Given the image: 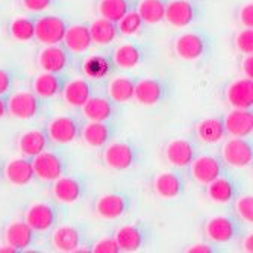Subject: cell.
Masks as SVG:
<instances>
[{
  "mask_svg": "<svg viewBox=\"0 0 253 253\" xmlns=\"http://www.w3.org/2000/svg\"><path fill=\"white\" fill-rule=\"evenodd\" d=\"M53 0H21V5L25 9L32 12H41L52 5Z\"/></svg>",
  "mask_w": 253,
  "mask_h": 253,
  "instance_id": "obj_43",
  "label": "cell"
},
{
  "mask_svg": "<svg viewBox=\"0 0 253 253\" xmlns=\"http://www.w3.org/2000/svg\"><path fill=\"white\" fill-rule=\"evenodd\" d=\"M133 88L135 84L125 76L114 78L108 85V94L114 102L126 103L133 99Z\"/></svg>",
  "mask_w": 253,
  "mask_h": 253,
  "instance_id": "obj_33",
  "label": "cell"
},
{
  "mask_svg": "<svg viewBox=\"0 0 253 253\" xmlns=\"http://www.w3.org/2000/svg\"><path fill=\"white\" fill-rule=\"evenodd\" d=\"M31 163H32L35 176L45 182H53L58 177H61L64 173V164L61 158L52 152L42 150L41 153L34 156Z\"/></svg>",
  "mask_w": 253,
  "mask_h": 253,
  "instance_id": "obj_4",
  "label": "cell"
},
{
  "mask_svg": "<svg viewBox=\"0 0 253 253\" xmlns=\"http://www.w3.org/2000/svg\"><path fill=\"white\" fill-rule=\"evenodd\" d=\"M5 241L17 250L28 249L34 241V231L26 224V221H14L5 229Z\"/></svg>",
  "mask_w": 253,
  "mask_h": 253,
  "instance_id": "obj_18",
  "label": "cell"
},
{
  "mask_svg": "<svg viewBox=\"0 0 253 253\" xmlns=\"http://www.w3.org/2000/svg\"><path fill=\"white\" fill-rule=\"evenodd\" d=\"M111 132L105 122H89L82 129V140L89 147H102L109 141Z\"/></svg>",
  "mask_w": 253,
  "mask_h": 253,
  "instance_id": "obj_30",
  "label": "cell"
},
{
  "mask_svg": "<svg viewBox=\"0 0 253 253\" xmlns=\"http://www.w3.org/2000/svg\"><path fill=\"white\" fill-rule=\"evenodd\" d=\"M8 114L18 120H31L40 111V100L35 93L18 91L12 94L6 102Z\"/></svg>",
  "mask_w": 253,
  "mask_h": 253,
  "instance_id": "obj_2",
  "label": "cell"
},
{
  "mask_svg": "<svg viewBox=\"0 0 253 253\" xmlns=\"http://www.w3.org/2000/svg\"><path fill=\"white\" fill-rule=\"evenodd\" d=\"M15 252H18V250H17V249H14V247H12V246H9V244L0 247V253H15Z\"/></svg>",
  "mask_w": 253,
  "mask_h": 253,
  "instance_id": "obj_50",
  "label": "cell"
},
{
  "mask_svg": "<svg viewBox=\"0 0 253 253\" xmlns=\"http://www.w3.org/2000/svg\"><path fill=\"white\" fill-rule=\"evenodd\" d=\"M52 244L59 252H75L81 246V234L73 226H61L52 235Z\"/></svg>",
  "mask_w": 253,
  "mask_h": 253,
  "instance_id": "obj_27",
  "label": "cell"
},
{
  "mask_svg": "<svg viewBox=\"0 0 253 253\" xmlns=\"http://www.w3.org/2000/svg\"><path fill=\"white\" fill-rule=\"evenodd\" d=\"M205 231H206V235H208L212 241L227 243L235 237V224L229 217L217 215V217H212L208 220Z\"/></svg>",
  "mask_w": 253,
  "mask_h": 253,
  "instance_id": "obj_19",
  "label": "cell"
},
{
  "mask_svg": "<svg viewBox=\"0 0 253 253\" xmlns=\"http://www.w3.org/2000/svg\"><path fill=\"white\" fill-rule=\"evenodd\" d=\"M243 247H244V250H246V252H249V253H252V252H253V235H247V237L244 238V241H243Z\"/></svg>",
  "mask_w": 253,
  "mask_h": 253,
  "instance_id": "obj_48",
  "label": "cell"
},
{
  "mask_svg": "<svg viewBox=\"0 0 253 253\" xmlns=\"http://www.w3.org/2000/svg\"><path fill=\"white\" fill-rule=\"evenodd\" d=\"M226 99L232 108L250 109L253 105V82L249 78L237 79L226 88Z\"/></svg>",
  "mask_w": 253,
  "mask_h": 253,
  "instance_id": "obj_8",
  "label": "cell"
},
{
  "mask_svg": "<svg viewBox=\"0 0 253 253\" xmlns=\"http://www.w3.org/2000/svg\"><path fill=\"white\" fill-rule=\"evenodd\" d=\"M89 31V37H91V41L99 44V45H106V44H111L114 40L117 37V23H114L108 18H97L94 20L93 23L89 25L88 28Z\"/></svg>",
  "mask_w": 253,
  "mask_h": 253,
  "instance_id": "obj_23",
  "label": "cell"
},
{
  "mask_svg": "<svg viewBox=\"0 0 253 253\" xmlns=\"http://www.w3.org/2000/svg\"><path fill=\"white\" fill-rule=\"evenodd\" d=\"M235 47L244 55H252V52H253V31H252V28H244L243 31H240L237 34Z\"/></svg>",
  "mask_w": 253,
  "mask_h": 253,
  "instance_id": "obj_40",
  "label": "cell"
},
{
  "mask_svg": "<svg viewBox=\"0 0 253 253\" xmlns=\"http://www.w3.org/2000/svg\"><path fill=\"white\" fill-rule=\"evenodd\" d=\"M53 197L61 202V203H75L79 200L81 194H82V187L81 183L73 179V177H58L56 180H53Z\"/></svg>",
  "mask_w": 253,
  "mask_h": 253,
  "instance_id": "obj_21",
  "label": "cell"
},
{
  "mask_svg": "<svg viewBox=\"0 0 253 253\" xmlns=\"http://www.w3.org/2000/svg\"><path fill=\"white\" fill-rule=\"evenodd\" d=\"M206 193H208V197L215 203H229L234 199L235 187L229 179L218 176L217 179L208 183Z\"/></svg>",
  "mask_w": 253,
  "mask_h": 253,
  "instance_id": "obj_32",
  "label": "cell"
},
{
  "mask_svg": "<svg viewBox=\"0 0 253 253\" xmlns=\"http://www.w3.org/2000/svg\"><path fill=\"white\" fill-rule=\"evenodd\" d=\"M62 42L65 44V47L73 53H84L89 49V45L93 44L88 26H84V25H75V26L67 28Z\"/></svg>",
  "mask_w": 253,
  "mask_h": 253,
  "instance_id": "obj_20",
  "label": "cell"
},
{
  "mask_svg": "<svg viewBox=\"0 0 253 253\" xmlns=\"http://www.w3.org/2000/svg\"><path fill=\"white\" fill-rule=\"evenodd\" d=\"M153 190L161 199H174L182 193V180L174 173H159L153 180Z\"/></svg>",
  "mask_w": 253,
  "mask_h": 253,
  "instance_id": "obj_24",
  "label": "cell"
},
{
  "mask_svg": "<svg viewBox=\"0 0 253 253\" xmlns=\"http://www.w3.org/2000/svg\"><path fill=\"white\" fill-rule=\"evenodd\" d=\"M166 159L174 167H187L194 159V147L187 140H173L164 150Z\"/></svg>",
  "mask_w": 253,
  "mask_h": 253,
  "instance_id": "obj_16",
  "label": "cell"
},
{
  "mask_svg": "<svg viewBox=\"0 0 253 253\" xmlns=\"http://www.w3.org/2000/svg\"><path fill=\"white\" fill-rule=\"evenodd\" d=\"M194 17L196 9L188 0H171L166 5L164 20L174 28H185L191 25Z\"/></svg>",
  "mask_w": 253,
  "mask_h": 253,
  "instance_id": "obj_9",
  "label": "cell"
},
{
  "mask_svg": "<svg viewBox=\"0 0 253 253\" xmlns=\"http://www.w3.org/2000/svg\"><path fill=\"white\" fill-rule=\"evenodd\" d=\"M196 133L200 138V141L206 144H215L223 140L226 130H224V125L221 119L211 117V119H205L197 123Z\"/></svg>",
  "mask_w": 253,
  "mask_h": 253,
  "instance_id": "obj_25",
  "label": "cell"
},
{
  "mask_svg": "<svg viewBox=\"0 0 253 253\" xmlns=\"http://www.w3.org/2000/svg\"><path fill=\"white\" fill-rule=\"evenodd\" d=\"M84 75L89 79H102L111 72V62L100 55H91L84 61Z\"/></svg>",
  "mask_w": 253,
  "mask_h": 253,
  "instance_id": "obj_35",
  "label": "cell"
},
{
  "mask_svg": "<svg viewBox=\"0 0 253 253\" xmlns=\"http://www.w3.org/2000/svg\"><path fill=\"white\" fill-rule=\"evenodd\" d=\"M93 252L94 253H119L120 247H119L116 238H103L94 244Z\"/></svg>",
  "mask_w": 253,
  "mask_h": 253,
  "instance_id": "obj_42",
  "label": "cell"
},
{
  "mask_svg": "<svg viewBox=\"0 0 253 253\" xmlns=\"http://www.w3.org/2000/svg\"><path fill=\"white\" fill-rule=\"evenodd\" d=\"M47 146V136L41 130H28L18 138V150L23 156L34 158Z\"/></svg>",
  "mask_w": 253,
  "mask_h": 253,
  "instance_id": "obj_26",
  "label": "cell"
},
{
  "mask_svg": "<svg viewBox=\"0 0 253 253\" xmlns=\"http://www.w3.org/2000/svg\"><path fill=\"white\" fill-rule=\"evenodd\" d=\"M68 56L65 53V49L59 47L58 44H50L40 52L38 55V65L42 72L49 73H59L67 67Z\"/></svg>",
  "mask_w": 253,
  "mask_h": 253,
  "instance_id": "obj_14",
  "label": "cell"
},
{
  "mask_svg": "<svg viewBox=\"0 0 253 253\" xmlns=\"http://www.w3.org/2000/svg\"><path fill=\"white\" fill-rule=\"evenodd\" d=\"M47 133L52 141L58 144H68L75 141L79 133V127L75 119L72 117H56L47 126Z\"/></svg>",
  "mask_w": 253,
  "mask_h": 253,
  "instance_id": "obj_11",
  "label": "cell"
},
{
  "mask_svg": "<svg viewBox=\"0 0 253 253\" xmlns=\"http://www.w3.org/2000/svg\"><path fill=\"white\" fill-rule=\"evenodd\" d=\"M5 177L14 187H25L35 177L32 163L25 158H15L11 159L5 167Z\"/></svg>",
  "mask_w": 253,
  "mask_h": 253,
  "instance_id": "obj_13",
  "label": "cell"
},
{
  "mask_svg": "<svg viewBox=\"0 0 253 253\" xmlns=\"http://www.w3.org/2000/svg\"><path fill=\"white\" fill-rule=\"evenodd\" d=\"M81 108L84 117L89 122H106L112 116V105L103 97H89Z\"/></svg>",
  "mask_w": 253,
  "mask_h": 253,
  "instance_id": "obj_28",
  "label": "cell"
},
{
  "mask_svg": "<svg viewBox=\"0 0 253 253\" xmlns=\"http://www.w3.org/2000/svg\"><path fill=\"white\" fill-rule=\"evenodd\" d=\"M240 21L244 28H253V5L246 3L240 9Z\"/></svg>",
  "mask_w": 253,
  "mask_h": 253,
  "instance_id": "obj_44",
  "label": "cell"
},
{
  "mask_svg": "<svg viewBox=\"0 0 253 253\" xmlns=\"http://www.w3.org/2000/svg\"><path fill=\"white\" fill-rule=\"evenodd\" d=\"M221 156L227 166L235 167V169H244L252 164L253 149H252V144L246 141L244 138L232 136L231 140L224 143Z\"/></svg>",
  "mask_w": 253,
  "mask_h": 253,
  "instance_id": "obj_1",
  "label": "cell"
},
{
  "mask_svg": "<svg viewBox=\"0 0 253 253\" xmlns=\"http://www.w3.org/2000/svg\"><path fill=\"white\" fill-rule=\"evenodd\" d=\"M237 214L241 217L243 221L252 223L253 221V197L252 196H243L241 199L237 200Z\"/></svg>",
  "mask_w": 253,
  "mask_h": 253,
  "instance_id": "obj_41",
  "label": "cell"
},
{
  "mask_svg": "<svg viewBox=\"0 0 253 253\" xmlns=\"http://www.w3.org/2000/svg\"><path fill=\"white\" fill-rule=\"evenodd\" d=\"M96 212L103 220H117L126 212V200L120 194H105L96 202Z\"/></svg>",
  "mask_w": 253,
  "mask_h": 253,
  "instance_id": "obj_17",
  "label": "cell"
},
{
  "mask_svg": "<svg viewBox=\"0 0 253 253\" xmlns=\"http://www.w3.org/2000/svg\"><path fill=\"white\" fill-rule=\"evenodd\" d=\"M105 164L117 171L127 170L135 163V150L126 143H112L103 152Z\"/></svg>",
  "mask_w": 253,
  "mask_h": 253,
  "instance_id": "obj_5",
  "label": "cell"
},
{
  "mask_svg": "<svg viewBox=\"0 0 253 253\" xmlns=\"http://www.w3.org/2000/svg\"><path fill=\"white\" fill-rule=\"evenodd\" d=\"M34 93L38 97L42 99H50L56 94L61 93V81L56 76V73H49V72H44L41 75H38L34 81Z\"/></svg>",
  "mask_w": 253,
  "mask_h": 253,
  "instance_id": "obj_29",
  "label": "cell"
},
{
  "mask_svg": "<svg viewBox=\"0 0 253 253\" xmlns=\"http://www.w3.org/2000/svg\"><path fill=\"white\" fill-rule=\"evenodd\" d=\"M241 68H243V73L246 78H249V79L253 78V58H252V55H246V58L241 62Z\"/></svg>",
  "mask_w": 253,
  "mask_h": 253,
  "instance_id": "obj_46",
  "label": "cell"
},
{
  "mask_svg": "<svg viewBox=\"0 0 253 253\" xmlns=\"http://www.w3.org/2000/svg\"><path fill=\"white\" fill-rule=\"evenodd\" d=\"M9 32L15 41L28 42L32 38H35V21H32L29 18H23V17L15 18L11 21Z\"/></svg>",
  "mask_w": 253,
  "mask_h": 253,
  "instance_id": "obj_38",
  "label": "cell"
},
{
  "mask_svg": "<svg viewBox=\"0 0 253 253\" xmlns=\"http://www.w3.org/2000/svg\"><path fill=\"white\" fill-rule=\"evenodd\" d=\"M143 26V20L136 11H127L119 21H117V29L123 35H135Z\"/></svg>",
  "mask_w": 253,
  "mask_h": 253,
  "instance_id": "obj_39",
  "label": "cell"
},
{
  "mask_svg": "<svg viewBox=\"0 0 253 253\" xmlns=\"http://www.w3.org/2000/svg\"><path fill=\"white\" fill-rule=\"evenodd\" d=\"M164 96V86L156 79H143L135 84L133 99L144 106H153Z\"/></svg>",
  "mask_w": 253,
  "mask_h": 253,
  "instance_id": "obj_15",
  "label": "cell"
},
{
  "mask_svg": "<svg viewBox=\"0 0 253 253\" xmlns=\"http://www.w3.org/2000/svg\"><path fill=\"white\" fill-rule=\"evenodd\" d=\"M187 252H188V253H211L212 249H211V246H208V244H194V246H191Z\"/></svg>",
  "mask_w": 253,
  "mask_h": 253,
  "instance_id": "obj_47",
  "label": "cell"
},
{
  "mask_svg": "<svg viewBox=\"0 0 253 253\" xmlns=\"http://www.w3.org/2000/svg\"><path fill=\"white\" fill-rule=\"evenodd\" d=\"M205 40L199 34H183L174 41V52L183 61H197L205 53Z\"/></svg>",
  "mask_w": 253,
  "mask_h": 253,
  "instance_id": "obj_10",
  "label": "cell"
},
{
  "mask_svg": "<svg viewBox=\"0 0 253 253\" xmlns=\"http://www.w3.org/2000/svg\"><path fill=\"white\" fill-rule=\"evenodd\" d=\"M11 75L3 70V68H0V96L6 94L9 88H11Z\"/></svg>",
  "mask_w": 253,
  "mask_h": 253,
  "instance_id": "obj_45",
  "label": "cell"
},
{
  "mask_svg": "<svg viewBox=\"0 0 253 253\" xmlns=\"http://www.w3.org/2000/svg\"><path fill=\"white\" fill-rule=\"evenodd\" d=\"M223 125L227 135L246 138L253 132V114L250 109L234 108L223 120Z\"/></svg>",
  "mask_w": 253,
  "mask_h": 253,
  "instance_id": "obj_6",
  "label": "cell"
},
{
  "mask_svg": "<svg viewBox=\"0 0 253 253\" xmlns=\"http://www.w3.org/2000/svg\"><path fill=\"white\" fill-rule=\"evenodd\" d=\"M65 21L56 15H45L35 21V38L44 44H59L64 40L65 34Z\"/></svg>",
  "mask_w": 253,
  "mask_h": 253,
  "instance_id": "obj_3",
  "label": "cell"
},
{
  "mask_svg": "<svg viewBox=\"0 0 253 253\" xmlns=\"http://www.w3.org/2000/svg\"><path fill=\"white\" fill-rule=\"evenodd\" d=\"M141 61V50L133 44H123L114 52V62L120 68H133Z\"/></svg>",
  "mask_w": 253,
  "mask_h": 253,
  "instance_id": "obj_36",
  "label": "cell"
},
{
  "mask_svg": "<svg viewBox=\"0 0 253 253\" xmlns=\"http://www.w3.org/2000/svg\"><path fill=\"white\" fill-rule=\"evenodd\" d=\"M127 11H129L127 0H100L99 2V14L103 18H108L114 23H117Z\"/></svg>",
  "mask_w": 253,
  "mask_h": 253,
  "instance_id": "obj_37",
  "label": "cell"
},
{
  "mask_svg": "<svg viewBox=\"0 0 253 253\" xmlns=\"http://www.w3.org/2000/svg\"><path fill=\"white\" fill-rule=\"evenodd\" d=\"M55 211L47 203H34L26 210L25 221L34 232H45L55 223Z\"/></svg>",
  "mask_w": 253,
  "mask_h": 253,
  "instance_id": "obj_7",
  "label": "cell"
},
{
  "mask_svg": "<svg viewBox=\"0 0 253 253\" xmlns=\"http://www.w3.org/2000/svg\"><path fill=\"white\" fill-rule=\"evenodd\" d=\"M62 97L73 108H81L89 97H91V86L84 79H75L65 84V86L61 89Z\"/></svg>",
  "mask_w": 253,
  "mask_h": 253,
  "instance_id": "obj_22",
  "label": "cell"
},
{
  "mask_svg": "<svg viewBox=\"0 0 253 253\" xmlns=\"http://www.w3.org/2000/svg\"><path fill=\"white\" fill-rule=\"evenodd\" d=\"M190 166H191L193 177L199 183H203V185H208L210 182L221 176V166L218 163V159L210 155L194 158Z\"/></svg>",
  "mask_w": 253,
  "mask_h": 253,
  "instance_id": "obj_12",
  "label": "cell"
},
{
  "mask_svg": "<svg viewBox=\"0 0 253 253\" xmlns=\"http://www.w3.org/2000/svg\"><path fill=\"white\" fill-rule=\"evenodd\" d=\"M8 112V109H6V102H5V99L0 96V119L2 117H5V114Z\"/></svg>",
  "mask_w": 253,
  "mask_h": 253,
  "instance_id": "obj_49",
  "label": "cell"
},
{
  "mask_svg": "<svg viewBox=\"0 0 253 253\" xmlns=\"http://www.w3.org/2000/svg\"><path fill=\"white\" fill-rule=\"evenodd\" d=\"M136 12L140 14L143 23L156 25V23L164 20L166 3L163 0H141L140 5H138Z\"/></svg>",
  "mask_w": 253,
  "mask_h": 253,
  "instance_id": "obj_34",
  "label": "cell"
},
{
  "mask_svg": "<svg viewBox=\"0 0 253 253\" xmlns=\"http://www.w3.org/2000/svg\"><path fill=\"white\" fill-rule=\"evenodd\" d=\"M116 241L120 252H135L143 246V232L132 224L122 226L116 234Z\"/></svg>",
  "mask_w": 253,
  "mask_h": 253,
  "instance_id": "obj_31",
  "label": "cell"
}]
</instances>
